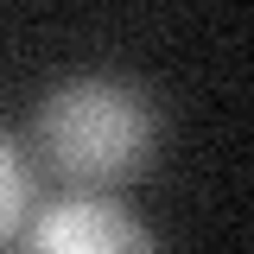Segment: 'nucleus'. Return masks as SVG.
I'll use <instances>...</instances> for the list:
<instances>
[{"label": "nucleus", "instance_id": "f03ea898", "mask_svg": "<svg viewBox=\"0 0 254 254\" xmlns=\"http://www.w3.org/2000/svg\"><path fill=\"white\" fill-rule=\"evenodd\" d=\"M26 254H153V235L133 210L95 190H70L26 222Z\"/></svg>", "mask_w": 254, "mask_h": 254}, {"label": "nucleus", "instance_id": "7ed1b4c3", "mask_svg": "<svg viewBox=\"0 0 254 254\" xmlns=\"http://www.w3.org/2000/svg\"><path fill=\"white\" fill-rule=\"evenodd\" d=\"M26 203H32V172L19 159V146L0 133V242L26 229Z\"/></svg>", "mask_w": 254, "mask_h": 254}, {"label": "nucleus", "instance_id": "f257e3e1", "mask_svg": "<svg viewBox=\"0 0 254 254\" xmlns=\"http://www.w3.org/2000/svg\"><path fill=\"white\" fill-rule=\"evenodd\" d=\"M159 140L153 102L115 76H70L38 102V153L70 185H121Z\"/></svg>", "mask_w": 254, "mask_h": 254}]
</instances>
